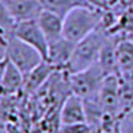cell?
<instances>
[{
	"label": "cell",
	"instance_id": "1",
	"mask_svg": "<svg viewBox=\"0 0 133 133\" xmlns=\"http://www.w3.org/2000/svg\"><path fill=\"white\" fill-rule=\"evenodd\" d=\"M104 11L95 7H77L64 17L63 36L77 44L96 31L103 21Z\"/></svg>",
	"mask_w": 133,
	"mask_h": 133
},
{
	"label": "cell",
	"instance_id": "2",
	"mask_svg": "<svg viewBox=\"0 0 133 133\" xmlns=\"http://www.w3.org/2000/svg\"><path fill=\"white\" fill-rule=\"evenodd\" d=\"M108 35H109V31H107L105 28L100 25L91 35H88L85 39L75 44L72 57L68 63L65 72L76 73L96 64Z\"/></svg>",
	"mask_w": 133,
	"mask_h": 133
},
{
	"label": "cell",
	"instance_id": "3",
	"mask_svg": "<svg viewBox=\"0 0 133 133\" xmlns=\"http://www.w3.org/2000/svg\"><path fill=\"white\" fill-rule=\"evenodd\" d=\"M105 77H107L105 72L100 68L97 63L84 71L68 73L71 93L81 97L83 100L95 97L98 95Z\"/></svg>",
	"mask_w": 133,
	"mask_h": 133
},
{
	"label": "cell",
	"instance_id": "4",
	"mask_svg": "<svg viewBox=\"0 0 133 133\" xmlns=\"http://www.w3.org/2000/svg\"><path fill=\"white\" fill-rule=\"evenodd\" d=\"M7 59L14 65H16L25 77L44 60L39 51L14 35L8 36Z\"/></svg>",
	"mask_w": 133,
	"mask_h": 133
},
{
	"label": "cell",
	"instance_id": "5",
	"mask_svg": "<svg viewBox=\"0 0 133 133\" xmlns=\"http://www.w3.org/2000/svg\"><path fill=\"white\" fill-rule=\"evenodd\" d=\"M105 116L120 118V76L109 75L104 79V83L97 95Z\"/></svg>",
	"mask_w": 133,
	"mask_h": 133
},
{
	"label": "cell",
	"instance_id": "6",
	"mask_svg": "<svg viewBox=\"0 0 133 133\" xmlns=\"http://www.w3.org/2000/svg\"><path fill=\"white\" fill-rule=\"evenodd\" d=\"M14 36L20 39L21 41L27 43L28 45L33 47L36 51L41 53L44 60H47L48 55V41L47 37L44 36L41 28L39 27L37 20H31V21H23L17 23L14 29Z\"/></svg>",
	"mask_w": 133,
	"mask_h": 133
},
{
	"label": "cell",
	"instance_id": "7",
	"mask_svg": "<svg viewBox=\"0 0 133 133\" xmlns=\"http://www.w3.org/2000/svg\"><path fill=\"white\" fill-rule=\"evenodd\" d=\"M3 2L16 24L37 20L44 9L41 0H3Z\"/></svg>",
	"mask_w": 133,
	"mask_h": 133
},
{
	"label": "cell",
	"instance_id": "8",
	"mask_svg": "<svg viewBox=\"0 0 133 133\" xmlns=\"http://www.w3.org/2000/svg\"><path fill=\"white\" fill-rule=\"evenodd\" d=\"M59 123L61 127L87 123L84 100L81 97L71 93L64 100L63 105L60 108V113H59Z\"/></svg>",
	"mask_w": 133,
	"mask_h": 133
},
{
	"label": "cell",
	"instance_id": "9",
	"mask_svg": "<svg viewBox=\"0 0 133 133\" xmlns=\"http://www.w3.org/2000/svg\"><path fill=\"white\" fill-rule=\"evenodd\" d=\"M75 44L66 40L64 36L48 43L47 61L51 63L56 71H65L72 57Z\"/></svg>",
	"mask_w": 133,
	"mask_h": 133
},
{
	"label": "cell",
	"instance_id": "10",
	"mask_svg": "<svg viewBox=\"0 0 133 133\" xmlns=\"http://www.w3.org/2000/svg\"><path fill=\"white\" fill-rule=\"evenodd\" d=\"M116 61L121 79L133 80V36L121 35L116 47Z\"/></svg>",
	"mask_w": 133,
	"mask_h": 133
},
{
	"label": "cell",
	"instance_id": "11",
	"mask_svg": "<svg viewBox=\"0 0 133 133\" xmlns=\"http://www.w3.org/2000/svg\"><path fill=\"white\" fill-rule=\"evenodd\" d=\"M121 37V33L118 32H113L110 33L104 43L103 49L100 52V56L97 60V64L100 65L107 76L109 75H118V69H117V61H116V47L117 43Z\"/></svg>",
	"mask_w": 133,
	"mask_h": 133
},
{
	"label": "cell",
	"instance_id": "12",
	"mask_svg": "<svg viewBox=\"0 0 133 133\" xmlns=\"http://www.w3.org/2000/svg\"><path fill=\"white\" fill-rule=\"evenodd\" d=\"M25 76L21 71L8 60L7 69L3 77V81L0 84V96L2 97H12L16 96L19 92L24 91Z\"/></svg>",
	"mask_w": 133,
	"mask_h": 133
},
{
	"label": "cell",
	"instance_id": "13",
	"mask_svg": "<svg viewBox=\"0 0 133 133\" xmlns=\"http://www.w3.org/2000/svg\"><path fill=\"white\" fill-rule=\"evenodd\" d=\"M55 72H56L55 66L51 63H48L47 60H43L36 68L25 77V84H24V91L23 92L29 93V95L39 92L41 88L49 81V79L52 77V75Z\"/></svg>",
	"mask_w": 133,
	"mask_h": 133
},
{
	"label": "cell",
	"instance_id": "14",
	"mask_svg": "<svg viewBox=\"0 0 133 133\" xmlns=\"http://www.w3.org/2000/svg\"><path fill=\"white\" fill-rule=\"evenodd\" d=\"M39 27L41 28L44 36L47 37V41H53L60 39L63 36V27H64V19L51 11L43 9V12L37 17Z\"/></svg>",
	"mask_w": 133,
	"mask_h": 133
},
{
	"label": "cell",
	"instance_id": "15",
	"mask_svg": "<svg viewBox=\"0 0 133 133\" xmlns=\"http://www.w3.org/2000/svg\"><path fill=\"white\" fill-rule=\"evenodd\" d=\"M44 9L61 16L63 19L77 7H92L87 0H41Z\"/></svg>",
	"mask_w": 133,
	"mask_h": 133
},
{
	"label": "cell",
	"instance_id": "16",
	"mask_svg": "<svg viewBox=\"0 0 133 133\" xmlns=\"http://www.w3.org/2000/svg\"><path fill=\"white\" fill-rule=\"evenodd\" d=\"M133 110V80L120 77V117Z\"/></svg>",
	"mask_w": 133,
	"mask_h": 133
},
{
	"label": "cell",
	"instance_id": "17",
	"mask_svg": "<svg viewBox=\"0 0 133 133\" xmlns=\"http://www.w3.org/2000/svg\"><path fill=\"white\" fill-rule=\"evenodd\" d=\"M113 32H118L125 36H133V5L128 7L120 16L116 27L110 31V33Z\"/></svg>",
	"mask_w": 133,
	"mask_h": 133
},
{
	"label": "cell",
	"instance_id": "18",
	"mask_svg": "<svg viewBox=\"0 0 133 133\" xmlns=\"http://www.w3.org/2000/svg\"><path fill=\"white\" fill-rule=\"evenodd\" d=\"M15 20L11 16L4 2H0V33L4 36H11L15 29Z\"/></svg>",
	"mask_w": 133,
	"mask_h": 133
},
{
	"label": "cell",
	"instance_id": "19",
	"mask_svg": "<svg viewBox=\"0 0 133 133\" xmlns=\"http://www.w3.org/2000/svg\"><path fill=\"white\" fill-rule=\"evenodd\" d=\"M60 130L63 133H95L93 129L89 127L88 123H79L72 125H63L60 127Z\"/></svg>",
	"mask_w": 133,
	"mask_h": 133
},
{
	"label": "cell",
	"instance_id": "20",
	"mask_svg": "<svg viewBox=\"0 0 133 133\" xmlns=\"http://www.w3.org/2000/svg\"><path fill=\"white\" fill-rule=\"evenodd\" d=\"M120 133H133V112L125 113L118 118Z\"/></svg>",
	"mask_w": 133,
	"mask_h": 133
},
{
	"label": "cell",
	"instance_id": "21",
	"mask_svg": "<svg viewBox=\"0 0 133 133\" xmlns=\"http://www.w3.org/2000/svg\"><path fill=\"white\" fill-rule=\"evenodd\" d=\"M87 2L89 3L92 7H95V8H98V9L105 11V9H108L112 4H115L117 0H87Z\"/></svg>",
	"mask_w": 133,
	"mask_h": 133
},
{
	"label": "cell",
	"instance_id": "22",
	"mask_svg": "<svg viewBox=\"0 0 133 133\" xmlns=\"http://www.w3.org/2000/svg\"><path fill=\"white\" fill-rule=\"evenodd\" d=\"M7 47H8V36L0 33V61L7 59Z\"/></svg>",
	"mask_w": 133,
	"mask_h": 133
},
{
	"label": "cell",
	"instance_id": "23",
	"mask_svg": "<svg viewBox=\"0 0 133 133\" xmlns=\"http://www.w3.org/2000/svg\"><path fill=\"white\" fill-rule=\"evenodd\" d=\"M7 64H8V59H4L0 61V84L3 81V77H4V73L7 69Z\"/></svg>",
	"mask_w": 133,
	"mask_h": 133
},
{
	"label": "cell",
	"instance_id": "24",
	"mask_svg": "<svg viewBox=\"0 0 133 133\" xmlns=\"http://www.w3.org/2000/svg\"><path fill=\"white\" fill-rule=\"evenodd\" d=\"M110 133H120V129H118V121H117V124H116V127L112 129V132Z\"/></svg>",
	"mask_w": 133,
	"mask_h": 133
},
{
	"label": "cell",
	"instance_id": "25",
	"mask_svg": "<svg viewBox=\"0 0 133 133\" xmlns=\"http://www.w3.org/2000/svg\"><path fill=\"white\" fill-rule=\"evenodd\" d=\"M59 133H63V132H61V130H60V129H59Z\"/></svg>",
	"mask_w": 133,
	"mask_h": 133
},
{
	"label": "cell",
	"instance_id": "26",
	"mask_svg": "<svg viewBox=\"0 0 133 133\" xmlns=\"http://www.w3.org/2000/svg\"><path fill=\"white\" fill-rule=\"evenodd\" d=\"M0 2H3V0H0Z\"/></svg>",
	"mask_w": 133,
	"mask_h": 133
},
{
	"label": "cell",
	"instance_id": "27",
	"mask_svg": "<svg viewBox=\"0 0 133 133\" xmlns=\"http://www.w3.org/2000/svg\"><path fill=\"white\" fill-rule=\"evenodd\" d=\"M0 98H2V96H0Z\"/></svg>",
	"mask_w": 133,
	"mask_h": 133
},
{
	"label": "cell",
	"instance_id": "28",
	"mask_svg": "<svg viewBox=\"0 0 133 133\" xmlns=\"http://www.w3.org/2000/svg\"><path fill=\"white\" fill-rule=\"evenodd\" d=\"M132 112H133V110H132Z\"/></svg>",
	"mask_w": 133,
	"mask_h": 133
}]
</instances>
